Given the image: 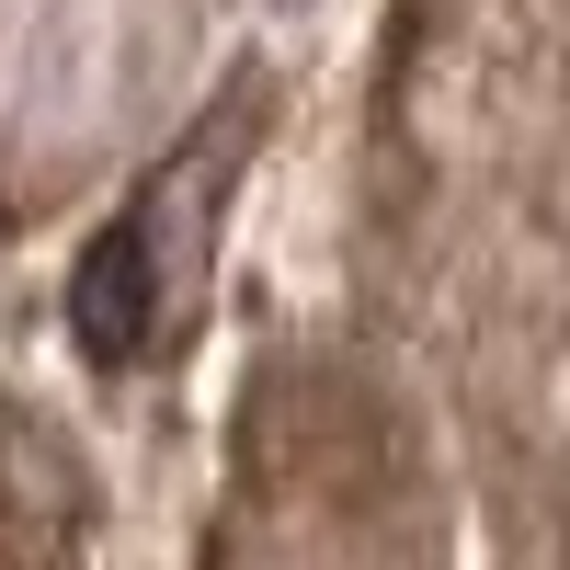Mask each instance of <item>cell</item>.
Wrapping results in <instances>:
<instances>
[{"instance_id":"cell-1","label":"cell","mask_w":570,"mask_h":570,"mask_svg":"<svg viewBox=\"0 0 570 570\" xmlns=\"http://www.w3.org/2000/svg\"><path fill=\"white\" fill-rule=\"evenodd\" d=\"M263 115H252V91H228V104L183 137V149L137 183V195L115 206V228L80 252V274H69V343L91 354V365H137V354H160V297H183L195 285V252H206V195H217V171H228V149H240Z\"/></svg>"}]
</instances>
